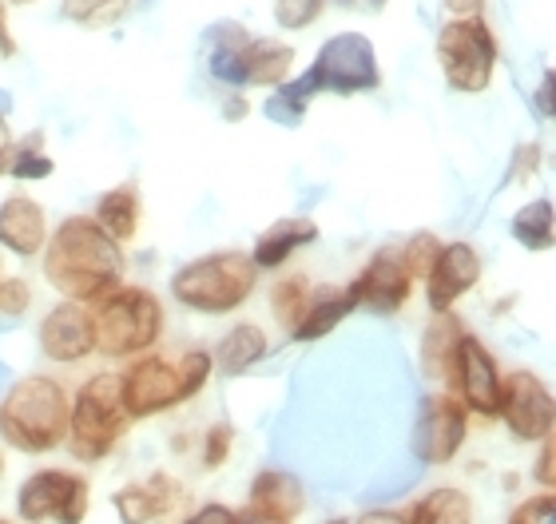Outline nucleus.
I'll return each instance as SVG.
<instances>
[{"instance_id": "1", "label": "nucleus", "mask_w": 556, "mask_h": 524, "mask_svg": "<svg viewBox=\"0 0 556 524\" xmlns=\"http://www.w3.org/2000/svg\"><path fill=\"white\" fill-rule=\"evenodd\" d=\"M40 267L48 286H56L68 303L92 306L124 282V243H116L92 215H68L56 231H48Z\"/></svg>"}, {"instance_id": "2", "label": "nucleus", "mask_w": 556, "mask_h": 524, "mask_svg": "<svg viewBox=\"0 0 556 524\" xmlns=\"http://www.w3.org/2000/svg\"><path fill=\"white\" fill-rule=\"evenodd\" d=\"M68 406L72 397L56 378L28 373L0 397V442L28 457L52 453L68 442Z\"/></svg>"}, {"instance_id": "3", "label": "nucleus", "mask_w": 556, "mask_h": 524, "mask_svg": "<svg viewBox=\"0 0 556 524\" xmlns=\"http://www.w3.org/2000/svg\"><path fill=\"white\" fill-rule=\"evenodd\" d=\"M211 373H215V361L207 349H187L175 361L160 358V354H143L119 373V397H124L131 421L160 418L167 409L203 394Z\"/></svg>"}, {"instance_id": "4", "label": "nucleus", "mask_w": 556, "mask_h": 524, "mask_svg": "<svg viewBox=\"0 0 556 524\" xmlns=\"http://www.w3.org/2000/svg\"><path fill=\"white\" fill-rule=\"evenodd\" d=\"M211 40V56L207 68L211 76L227 88H278L282 80H290V68H294V44L287 40H275V36H255L247 24L239 21H219L207 33Z\"/></svg>"}, {"instance_id": "5", "label": "nucleus", "mask_w": 556, "mask_h": 524, "mask_svg": "<svg viewBox=\"0 0 556 524\" xmlns=\"http://www.w3.org/2000/svg\"><path fill=\"white\" fill-rule=\"evenodd\" d=\"M258 286V267L243 251H219V255L191 258L172 274V298L191 315H235L251 303Z\"/></svg>"}, {"instance_id": "6", "label": "nucleus", "mask_w": 556, "mask_h": 524, "mask_svg": "<svg viewBox=\"0 0 556 524\" xmlns=\"http://www.w3.org/2000/svg\"><path fill=\"white\" fill-rule=\"evenodd\" d=\"M131 430V418L119 397V373H92L68 406V449L76 461H108Z\"/></svg>"}, {"instance_id": "7", "label": "nucleus", "mask_w": 556, "mask_h": 524, "mask_svg": "<svg viewBox=\"0 0 556 524\" xmlns=\"http://www.w3.org/2000/svg\"><path fill=\"white\" fill-rule=\"evenodd\" d=\"M92 327H96V354L104 358H136L148 354L163 338V303L143 286H124L108 291L92 306Z\"/></svg>"}, {"instance_id": "8", "label": "nucleus", "mask_w": 556, "mask_h": 524, "mask_svg": "<svg viewBox=\"0 0 556 524\" xmlns=\"http://www.w3.org/2000/svg\"><path fill=\"white\" fill-rule=\"evenodd\" d=\"M441 80L457 95H481L493 84L501 60V40L493 36L485 16H453L438 28L433 40Z\"/></svg>"}, {"instance_id": "9", "label": "nucleus", "mask_w": 556, "mask_h": 524, "mask_svg": "<svg viewBox=\"0 0 556 524\" xmlns=\"http://www.w3.org/2000/svg\"><path fill=\"white\" fill-rule=\"evenodd\" d=\"M302 76H306L314 95H362L382 88L378 48L370 44V36L362 33L330 36Z\"/></svg>"}, {"instance_id": "10", "label": "nucleus", "mask_w": 556, "mask_h": 524, "mask_svg": "<svg viewBox=\"0 0 556 524\" xmlns=\"http://www.w3.org/2000/svg\"><path fill=\"white\" fill-rule=\"evenodd\" d=\"M92 509V489L72 469H36L16 493V513L28 524H84Z\"/></svg>"}, {"instance_id": "11", "label": "nucleus", "mask_w": 556, "mask_h": 524, "mask_svg": "<svg viewBox=\"0 0 556 524\" xmlns=\"http://www.w3.org/2000/svg\"><path fill=\"white\" fill-rule=\"evenodd\" d=\"M445 385H450L453 397L465 406V413H477V418H497L505 373H501L493 349L477 338V334H469V330H465L462 342H457V349H453Z\"/></svg>"}, {"instance_id": "12", "label": "nucleus", "mask_w": 556, "mask_h": 524, "mask_svg": "<svg viewBox=\"0 0 556 524\" xmlns=\"http://www.w3.org/2000/svg\"><path fill=\"white\" fill-rule=\"evenodd\" d=\"M497 418L505 421V430H509L513 442H521V445L545 442V437H553V430H556L553 389H548L533 370L505 373Z\"/></svg>"}, {"instance_id": "13", "label": "nucleus", "mask_w": 556, "mask_h": 524, "mask_svg": "<svg viewBox=\"0 0 556 524\" xmlns=\"http://www.w3.org/2000/svg\"><path fill=\"white\" fill-rule=\"evenodd\" d=\"M469 437V413L453 394H426L414 421V457L421 465H450Z\"/></svg>"}, {"instance_id": "14", "label": "nucleus", "mask_w": 556, "mask_h": 524, "mask_svg": "<svg viewBox=\"0 0 556 524\" xmlns=\"http://www.w3.org/2000/svg\"><path fill=\"white\" fill-rule=\"evenodd\" d=\"M350 294L362 310H370L378 318H394L402 315L414 298V274L406 270L397 251H378V255L366 263V267L354 274L350 282Z\"/></svg>"}, {"instance_id": "15", "label": "nucleus", "mask_w": 556, "mask_h": 524, "mask_svg": "<svg viewBox=\"0 0 556 524\" xmlns=\"http://www.w3.org/2000/svg\"><path fill=\"white\" fill-rule=\"evenodd\" d=\"M485 274V263H481V251L473 243H441L438 258H433V267L421 282H426V303L433 315L441 310H453V306L462 303L465 294L473 291L477 282Z\"/></svg>"}, {"instance_id": "16", "label": "nucleus", "mask_w": 556, "mask_h": 524, "mask_svg": "<svg viewBox=\"0 0 556 524\" xmlns=\"http://www.w3.org/2000/svg\"><path fill=\"white\" fill-rule=\"evenodd\" d=\"M36 342H40V354L56 366H76V361L92 358L96 354V327H92V310L84 303H64L52 306L36 330Z\"/></svg>"}, {"instance_id": "17", "label": "nucleus", "mask_w": 556, "mask_h": 524, "mask_svg": "<svg viewBox=\"0 0 556 524\" xmlns=\"http://www.w3.org/2000/svg\"><path fill=\"white\" fill-rule=\"evenodd\" d=\"M48 215L33 195H9L0 203V246L16 258H40L48 243Z\"/></svg>"}, {"instance_id": "18", "label": "nucleus", "mask_w": 556, "mask_h": 524, "mask_svg": "<svg viewBox=\"0 0 556 524\" xmlns=\"http://www.w3.org/2000/svg\"><path fill=\"white\" fill-rule=\"evenodd\" d=\"M354 310H358V303H354L350 286H318V291H311L306 306H302L299 322L290 327V338L294 342L326 338V334H334Z\"/></svg>"}, {"instance_id": "19", "label": "nucleus", "mask_w": 556, "mask_h": 524, "mask_svg": "<svg viewBox=\"0 0 556 524\" xmlns=\"http://www.w3.org/2000/svg\"><path fill=\"white\" fill-rule=\"evenodd\" d=\"M247 509H255L263 516H275V521L294 524L306 513V489L294 473H282V469H263L255 481H251V493H247Z\"/></svg>"}, {"instance_id": "20", "label": "nucleus", "mask_w": 556, "mask_h": 524, "mask_svg": "<svg viewBox=\"0 0 556 524\" xmlns=\"http://www.w3.org/2000/svg\"><path fill=\"white\" fill-rule=\"evenodd\" d=\"M311 243H318V222L314 219H278L255 239L251 263H255L258 270H278V267H287L290 258Z\"/></svg>"}, {"instance_id": "21", "label": "nucleus", "mask_w": 556, "mask_h": 524, "mask_svg": "<svg viewBox=\"0 0 556 524\" xmlns=\"http://www.w3.org/2000/svg\"><path fill=\"white\" fill-rule=\"evenodd\" d=\"M267 354H270L267 330L258 327V322H235V327L219 338L211 361H215V370H219L223 378H243V373L255 370Z\"/></svg>"}, {"instance_id": "22", "label": "nucleus", "mask_w": 556, "mask_h": 524, "mask_svg": "<svg viewBox=\"0 0 556 524\" xmlns=\"http://www.w3.org/2000/svg\"><path fill=\"white\" fill-rule=\"evenodd\" d=\"M465 334V322L453 310H441V315L429 318V327L421 330V373H426L429 382L445 385L450 378V361H453V349L462 342Z\"/></svg>"}, {"instance_id": "23", "label": "nucleus", "mask_w": 556, "mask_h": 524, "mask_svg": "<svg viewBox=\"0 0 556 524\" xmlns=\"http://www.w3.org/2000/svg\"><path fill=\"white\" fill-rule=\"evenodd\" d=\"M139 215H143V199H139V187L136 183H119V187H108L100 203H96V215L92 219L104 227L116 243H131L139 234Z\"/></svg>"}, {"instance_id": "24", "label": "nucleus", "mask_w": 556, "mask_h": 524, "mask_svg": "<svg viewBox=\"0 0 556 524\" xmlns=\"http://www.w3.org/2000/svg\"><path fill=\"white\" fill-rule=\"evenodd\" d=\"M509 234L525 251L533 255H548L556 243V215H553V199H529L517 215L509 219Z\"/></svg>"}, {"instance_id": "25", "label": "nucleus", "mask_w": 556, "mask_h": 524, "mask_svg": "<svg viewBox=\"0 0 556 524\" xmlns=\"http://www.w3.org/2000/svg\"><path fill=\"white\" fill-rule=\"evenodd\" d=\"M148 501H151V524H184L195 513V497L184 481H175L172 473H151L148 481Z\"/></svg>"}, {"instance_id": "26", "label": "nucleus", "mask_w": 556, "mask_h": 524, "mask_svg": "<svg viewBox=\"0 0 556 524\" xmlns=\"http://www.w3.org/2000/svg\"><path fill=\"white\" fill-rule=\"evenodd\" d=\"M406 524H473V501L462 489H433L406 513Z\"/></svg>"}, {"instance_id": "27", "label": "nucleus", "mask_w": 556, "mask_h": 524, "mask_svg": "<svg viewBox=\"0 0 556 524\" xmlns=\"http://www.w3.org/2000/svg\"><path fill=\"white\" fill-rule=\"evenodd\" d=\"M314 104V92L311 84H306V76H294V80H282L278 88H270V100L263 104V112H267L270 124H278V128H299L302 119H306V112H311Z\"/></svg>"}, {"instance_id": "28", "label": "nucleus", "mask_w": 556, "mask_h": 524, "mask_svg": "<svg viewBox=\"0 0 556 524\" xmlns=\"http://www.w3.org/2000/svg\"><path fill=\"white\" fill-rule=\"evenodd\" d=\"M131 0H60V16L76 28H92V33H104V28H116L119 21H128Z\"/></svg>"}, {"instance_id": "29", "label": "nucleus", "mask_w": 556, "mask_h": 524, "mask_svg": "<svg viewBox=\"0 0 556 524\" xmlns=\"http://www.w3.org/2000/svg\"><path fill=\"white\" fill-rule=\"evenodd\" d=\"M52 159L45 155V136L33 131L28 140L12 143L9 155H4V171L0 175H12V179H24V183H33V179H48L52 175Z\"/></svg>"}, {"instance_id": "30", "label": "nucleus", "mask_w": 556, "mask_h": 524, "mask_svg": "<svg viewBox=\"0 0 556 524\" xmlns=\"http://www.w3.org/2000/svg\"><path fill=\"white\" fill-rule=\"evenodd\" d=\"M306 298H311V282L302 279V274H290V279L275 282V291H270V315L290 330L299 322Z\"/></svg>"}, {"instance_id": "31", "label": "nucleus", "mask_w": 556, "mask_h": 524, "mask_svg": "<svg viewBox=\"0 0 556 524\" xmlns=\"http://www.w3.org/2000/svg\"><path fill=\"white\" fill-rule=\"evenodd\" d=\"M330 9V0H270L275 24L282 33H306L311 24H318Z\"/></svg>"}, {"instance_id": "32", "label": "nucleus", "mask_w": 556, "mask_h": 524, "mask_svg": "<svg viewBox=\"0 0 556 524\" xmlns=\"http://www.w3.org/2000/svg\"><path fill=\"white\" fill-rule=\"evenodd\" d=\"M441 251V239L433 231H417L409 234V243L397 251L402 255V263H406V270L414 274V282H421L429 274V267H433V258H438Z\"/></svg>"}, {"instance_id": "33", "label": "nucleus", "mask_w": 556, "mask_h": 524, "mask_svg": "<svg viewBox=\"0 0 556 524\" xmlns=\"http://www.w3.org/2000/svg\"><path fill=\"white\" fill-rule=\"evenodd\" d=\"M116 504L119 524H151V501H148V485L136 481V485H124V489L112 497Z\"/></svg>"}, {"instance_id": "34", "label": "nucleus", "mask_w": 556, "mask_h": 524, "mask_svg": "<svg viewBox=\"0 0 556 524\" xmlns=\"http://www.w3.org/2000/svg\"><path fill=\"white\" fill-rule=\"evenodd\" d=\"M509 524H556V497H553V489L525 497V501L509 513Z\"/></svg>"}, {"instance_id": "35", "label": "nucleus", "mask_w": 556, "mask_h": 524, "mask_svg": "<svg viewBox=\"0 0 556 524\" xmlns=\"http://www.w3.org/2000/svg\"><path fill=\"white\" fill-rule=\"evenodd\" d=\"M231 449H235L231 425H227V421L211 425L207 437H203V469H223L227 465V457H231Z\"/></svg>"}, {"instance_id": "36", "label": "nucleus", "mask_w": 556, "mask_h": 524, "mask_svg": "<svg viewBox=\"0 0 556 524\" xmlns=\"http://www.w3.org/2000/svg\"><path fill=\"white\" fill-rule=\"evenodd\" d=\"M33 306V286L28 279H0V315L21 318Z\"/></svg>"}, {"instance_id": "37", "label": "nucleus", "mask_w": 556, "mask_h": 524, "mask_svg": "<svg viewBox=\"0 0 556 524\" xmlns=\"http://www.w3.org/2000/svg\"><path fill=\"white\" fill-rule=\"evenodd\" d=\"M536 171H541V143H521L513 152V167L505 175V183H529Z\"/></svg>"}, {"instance_id": "38", "label": "nucleus", "mask_w": 556, "mask_h": 524, "mask_svg": "<svg viewBox=\"0 0 556 524\" xmlns=\"http://www.w3.org/2000/svg\"><path fill=\"white\" fill-rule=\"evenodd\" d=\"M541 449H536V465H533V481L541 485V489H553V481H556V473H553V465H556V445H553V437H545V442H536Z\"/></svg>"}, {"instance_id": "39", "label": "nucleus", "mask_w": 556, "mask_h": 524, "mask_svg": "<svg viewBox=\"0 0 556 524\" xmlns=\"http://www.w3.org/2000/svg\"><path fill=\"white\" fill-rule=\"evenodd\" d=\"M219 112H223V119H227V124H243V119L251 116V100H247V92L231 88V92L223 95Z\"/></svg>"}, {"instance_id": "40", "label": "nucleus", "mask_w": 556, "mask_h": 524, "mask_svg": "<svg viewBox=\"0 0 556 524\" xmlns=\"http://www.w3.org/2000/svg\"><path fill=\"white\" fill-rule=\"evenodd\" d=\"M16 52H21V44H16V36L9 28V4L0 0V60H12Z\"/></svg>"}, {"instance_id": "41", "label": "nucleus", "mask_w": 556, "mask_h": 524, "mask_svg": "<svg viewBox=\"0 0 556 524\" xmlns=\"http://www.w3.org/2000/svg\"><path fill=\"white\" fill-rule=\"evenodd\" d=\"M227 513H231V509H227V504H203V509H195V513L187 516L184 524H227Z\"/></svg>"}, {"instance_id": "42", "label": "nucleus", "mask_w": 556, "mask_h": 524, "mask_svg": "<svg viewBox=\"0 0 556 524\" xmlns=\"http://www.w3.org/2000/svg\"><path fill=\"white\" fill-rule=\"evenodd\" d=\"M441 9L450 16H485L489 0H441Z\"/></svg>"}, {"instance_id": "43", "label": "nucleus", "mask_w": 556, "mask_h": 524, "mask_svg": "<svg viewBox=\"0 0 556 524\" xmlns=\"http://www.w3.org/2000/svg\"><path fill=\"white\" fill-rule=\"evenodd\" d=\"M342 12H354V16H378V12H386V4L390 0H334Z\"/></svg>"}, {"instance_id": "44", "label": "nucleus", "mask_w": 556, "mask_h": 524, "mask_svg": "<svg viewBox=\"0 0 556 524\" xmlns=\"http://www.w3.org/2000/svg\"><path fill=\"white\" fill-rule=\"evenodd\" d=\"M350 524H406V513L402 509H370V513H362L358 521Z\"/></svg>"}, {"instance_id": "45", "label": "nucleus", "mask_w": 556, "mask_h": 524, "mask_svg": "<svg viewBox=\"0 0 556 524\" xmlns=\"http://www.w3.org/2000/svg\"><path fill=\"white\" fill-rule=\"evenodd\" d=\"M227 524H287V521H275V516H263V513H255V509H239V513H227Z\"/></svg>"}, {"instance_id": "46", "label": "nucleus", "mask_w": 556, "mask_h": 524, "mask_svg": "<svg viewBox=\"0 0 556 524\" xmlns=\"http://www.w3.org/2000/svg\"><path fill=\"white\" fill-rule=\"evenodd\" d=\"M536 112L541 116H553V72H545V80H541V92H536Z\"/></svg>"}, {"instance_id": "47", "label": "nucleus", "mask_w": 556, "mask_h": 524, "mask_svg": "<svg viewBox=\"0 0 556 524\" xmlns=\"http://www.w3.org/2000/svg\"><path fill=\"white\" fill-rule=\"evenodd\" d=\"M12 131H9V119H4V107H0V171H4V155H9V148H12Z\"/></svg>"}, {"instance_id": "48", "label": "nucleus", "mask_w": 556, "mask_h": 524, "mask_svg": "<svg viewBox=\"0 0 556 524\" xmlns=\"http://www.w3.org/2000/svg\"><path fill=\"white\" fill-rule=\"evenodd\" d=\"M4 4H16V9H33V4H40V0H4Z\"/></svg>"}, {"instance_id": "49", "label": "nucleus", "mask_w": 556, "mask_h": 524, "mask_svg": "<svg viewBox=\"0 0 556 524\" xmlns=\"http://www.w3.org/2000/svg\"><path fill=\"white\" fill-rule=\"evenodd\" d=\"M326 524H350L346 516H334V521H326Z\"/></svg>"}, {"instance_id": "50", "label": "nucleus", "mask_w": 556, "mask_h": 524, "mask_svg": "<svg viewBox=\"0 0 556 524\" xmlns=\"http://www.w3.org/2000/svg\"><path fill=\"white\" fill-rule=\"evenodd\" d=\"M0 473H4V453H0Z\"/></svg>"}, {"instance_id": "51", "label": "nucleus", "mask_w": 556, "mask_h": 524, "mask_svg": "<svg viewBox=\"0 0 556 524\" xmlns=\"http://www.w3.org/2000/svg\"><path fill=\"white\" fill-rule=\"evenodd\" d=\"M0 524H9V521H0Z\"/></svg>"}]
</instances>
